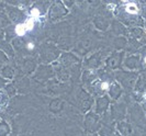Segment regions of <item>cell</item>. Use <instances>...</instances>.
Listing matches in <instances>:
<instances>
[{"mask_svg": "<svg viewBox=\"0 0 146 136\" xmlns=\"http://www.w3.org/2000/svg\"><path fill=\"white\" fill-rule=\"evenodd\" d=\"M114 79L117 82L121 85V87L124 90L131 91L136 85V81L139 79V72L119 69V70L114 72Z\"/></svg>", "mask_w": 146, "mask_h": 136, "instance_id": "1", "label": "cell"}, {"mask_svg": "<svg viewBox=\"0 0 146 136\" xmlns=\"http://www.w3.org/2000/svg\"><path fill=\"white\" fill-rule=\"evenodd\" d=\"M60 56V50L52 44H44L41 47V54H40V62L43 65H47L48 63H53Z\"/></svg>", "mask_w": 146, "mask_h": 136, "instance_id": "2", "label": "cell"}, {"mask_svg": "<svg viewBox=\"0 0 146 136\" xmlns=\"http://www.w3.org/2000/svg\"><path fill=\"white\" fill-rule=\"evenodd\" d=\"M85 129L89 134H95L99 132V129L102 127V120L100 115H98L96 112H88L85 116L84 121Z\"/></svg>", "mask_w": 146, "mask_h": 136, "instance_id": "3", "label": "cell"}, {"mask_svg": "<svg viewBox=\"0 0 146 136\" xmlns=\"http://www.w3.org/2000/svg\"><path fill=\"white\" fill-rule=\"evenodd\" d=\"M125 58V52L124 50H120V52H113L112 54H110L108 57L106 58L104 64L106 67L109 68L111 70H119L121 68V66L123 65Z\"/></svg>", "mask_w": 146, "mask_h": 136, "instance_id": "4", "label": "cell"}, {"mask_svg": "<svg viewBox=\"0 0 146 136\" xmlns=\"http://www.w3.org/2000/svg\"><path fill=\"white\" fill-rule=\"evenodd\" d=\"M68 13V9L65 7L64 2H54L48 9V19L51 22H56L63 19Z\"/></svg>", "mask_w": 146, "mask_h": 136, "instance_id": "5", "label": "cell"}, {"mask_svg": "<svg viewBox=\"0 0 146 136\" xmlns=\"http://www.w3.org/2000/svg\"><path fill=\"white\" fill-rule=\"evenodd\" d=\"M6 13L8 18L10 19V21L15 23V25L22 24L27 21V15L22 11L21 9L15 7V6H6Z\"/></svg>", "mask_w": 146, "mask_h": 136, "instance_id": "6", "label": "cell"}, {"mask_svg": "<svg viewBox=\"0 0 146 136\" xmlns=\"http://www.w3.org/2000/svg\"><path fill=\"white\" fill-rule=\"evenodd\" d=\"M110 115L112 121H123L126 116V105L124 102H113L110 107Z\"/></svg>", "mask_w": 146, "mask_h": 136, "instance_id": "7", "label": "cell"}, {"mask_svg": "<svg viewBox=\"0 0 146 136\" xmlns=\"http://www.w3.org/2000/svg\"><path fill=\"white\" fill-rule=\"evenodd\" d=\"M54 74L55 72L52 65H40L33 75V78L37 81H46L53 78Z\"/></svg>", "mask_w": 146, "mask_h": 136, "instance_id": "8", "label": "cell"}, {"mask_svg": "<svg viewBox=\"0 0 146 136\" xmlns=\"http://www.w3.org/2000/svg\"><path fill=\"white\" fill-rule=\"evenodd\" d=\"M123 66L130 72H136L142 67V57L139 54H130L125 56Z\"/></svg>", "mask_w": 146, "mask_h": 136, "instance_id": "9", "label": "cell"}, {"mask_svg": "<svg viewBox=\"0 0 146 136\" xmlns=\"http://www.w3.org/2000/svg\"><path fill=\"white\" fill-rule=\"evenodd\" d=\"M103 60H106V58L103 56V52H97L94 53L92 55H90L85 60V66L87 69H99L100 66L102 65Z\"/></svg>", "mask_w": 146, "mask_h": 136, "instance_id": "10", "label": "cell"}, {"mask_svg": "<svg viewBox=\"0 0 146 136\" xmlns=\"http://www.w3.org/2000/svg\"><path fill=\"white\" fill-rule=\"evenodd\" d=\"M111 107V99L109 98V96H101L98 97L96 99L95 102V112L98 115H103L106 114Z\"/></svg>", "mask_w": 146, "mask_h": 136, "instance_id": "11", "label": "cell"}, {"mask_svg": "<svg viewBox=\"0 0 146 136\" xmlns=\"http://www.w3.org/2000/svg\"><path fill=\"white\" fill-rule=\"evenodd\" d=\"M79 62H80L79 57L76 56L73 53H70V52H64V53H62L58 58L59 64L62 65L63 67H65V68H68V69L70 67L75 66V65H77Z\"/></svg>", "mask_w": 146, "mask_h": 136, "instance_id": "12", "label": "cell"}, {"mask_svg": "<svg viewBox=\"0 0 146 136\" xmlns=\"http://www.w3.org/2000/svg\"><path fill=\"white\" fill-rule=\"evenodd\" d=\"M122 94H123V88L121 87V85L117 82L115 80L112 81L109 87V90H108V96L111 99V101H113V102L119 101L121 99Z\"/></svg>", "mask_w": 146, "mask_h": 136, "instance_id": "13", "label": "cell"}, {"mask_svg": "<svg viewBox=\"0 0 146 136\" xmlns=\"http://www.w3.org/2000/svg\"><path fill=\"white\" fill-rule=\"evenodd\" d=\"M20 68L21 72L24 75H31L34 74L36 70V62L31 57H25L22 59V62L20 63Z\"/></svg>", "mask_w": 146, "mask_h": 136, "instance_id": "14", "label": "cell"}, {"mask_svg": "<svg viewBox=\"0 0 146 136\" xmlns=\"http://www.w3.org/2000/svg\"><path fill=\"white\" fill-rule=\"evenodd\" d=\"M53 68H54V72L56 74V77H57V79H58L59 81H62V82H67V81L70 79L69 69L63 67L58 62L53 64Z\"/></svg>", "mask_w": 146, "mask_h": 136, "instance_id": "15", "label": "cell"}, {"mask_svg": "<svg viewBox=\"0 0 146 136\" xmlns=\"http://www.w3.org/2000/svg\"><path fill=\"white\" fill-rule=\"evenodd\" d=\"M48 6H50V2H36V3H34L30 10V15L33 19L41 18L47 11Z\"/></svg>", "mask_w": 146, "mask_h": 136, "instance_id": "16", "label": "cell"}, {"mask_svg": "<svg viewBox=\"0 0 146 136\" xmlns=\"http://www.w3.org/2000/svg\"><path fill=\"white\" fill-rule=\"evenodd\" d=\"M78 99H79V103H80V105H81V110H82L84 112H87V111H89V110L91 109V105H92V103H94V100H92L91 96L88 92H85V91L80 92Z\"/></svg>", "mask_w": 146, "mask_h": 136, "instance_id": "17", "label": "cell"}, {"mask_svg": "<svg viewBox=\"0 0 146 136\" xmlns=\"http://www.w3.org/2000/svg\"><path fill=\"white\" fill-rule=\"evenodd\" d=\"M110 27H111L112 33L117 36H125L126 34H129V31L126 30L125 25L120 20H113Z\"/></svg>", "mask_w": 146, "mask_h": 136, "instance_id": "18", "label": "cell"}, {"mask_svg": "<svg viewBox=\"0 0 146 136\" xmlns=\"http://www.w3.org/2000/svg\"><path fill=\"white\" fill-rule=\"evenodd\" d=\"M97 79H98V74L94 72L90 69H86L85 72H82V75H81V80L87 86V88L89 86H91Z\"/></svg>", "mask_w": 146, "mask_h": 136, "instance_id": "19", "label": "cell"}, {"mask_svg": "<svg viewBox=\"0 0 146 136\" xmlns=\"http://www.w3.org/2000/svg\"><path fill=\"white\" fill-rule=\"evenodd\" d=\"M117 132L122 136H131L132 135V125L126 121L117 122Z\"/></svg>", "mask_w": 146, "mask_h": 136, "instance_id": "20", "label": "cell"}, {"mask_svg": "<svg viewBox=\"0 0 146 136\" xmlns=\"http://www.w3.org/2000/svg\"><path fill=\"white\" fill-rule=\"evenodd\" d=\"M94 24L99 31H107L110 28L111 23L108 21L107 18H104L102 15H97L94 18Z\"/></svg>", "mask_w": 146, "mask_h": 136, "instance_id": "21", "label": "cell"}, {"mask_svg": "<svg viewBox=\"0 0 146 136\" xmlns=\"http://www.w3.org/2000/svg\"><path fill=\"white\" fill-rule=\"evenodd\" d=\"M129 34L131 35V38H134L139 41V43H143V38H145L146 33L142 28H132L129 31Z\"/></svg>", "mask_w": 146, "mask_h": 136, "instance_id": "22", "label": "cell"}, {"mask_svg": "<svg viewBox=\"0 0 146 136\" xmlns=\"http://www.w3.org/2000/svg\"><path fill=\"white\" fill-rule=\"evenodd\" d=\"M127 44H129V41H127V38H126L125 36H117V37L113 40V42H112L113 47H114L117 52L123 50L125 47H127Z\"/></svg>", "mask_w": 146, "mask_h": 136, "instance_id": "23", "label": "cell"}, {"mask_svg": "<svg viewBox=\"0 0 146 136\" xmlns=\"http://www.w3.org/2000/svg\"><path fill=\"white\" fill-rule=\"evenodd\" d=\"M0 75H1L2 78L7 79V80H11V79L15 78V68L11 67V66H9V65H6V66L1 67V69H0Z\"/></svg>", "mask_w": 146, "mask_h": 136, "instance_id": "24", "label": "cell"}, {"mask_svg": "<svg viewBox=\"0 0 146 136\" xmlns=\"http://www.w3.org/2000/svg\"><path fill=\"white\" fill-rule=\"evenodd\" d=\"M114 124L112 125V124H110V123H106V124H103L102 127L99 129V132H98V135L99 136H114L115 134V129H114Z\"/></svg>", "mask_w": 146, "mask_h": 136, "instance_id": "25", "label": "cell"}, {"mask_svg": "<svg viewBox=\"0 0 146 136\" xmlns=\"http://www.w3.org/2000/svg\"><path fill=\"white\" fill-rule=\"evenodd\" d=\"M0 50L3 52L8 57H15V50L12 44H10L7 41H1L0 42Z\"/></svg>", "mask_w": 146, "mask_h": 136, "instance_id": "26", "label": "cell"}, {"mask_svg": "<svg viewBox=\"0 0 146 136\" xmlns=\"http://www.w3.org/2000/svg\"><path fill=\"white\" fill-rule=\"evenodd\" d=\"M18 92H27V90L30 88V81L28 78L22 77L18 80V84H15Z\"/></svg>", "mask_w": 146, "mask_h": 136, "instance_id": "27", "label": "cell"}, {"mask_svg": "<svg viewBox=\"0 0 146 136\" xmlns=\"http://www.w3.org/2000/svg\"><path fill=\"white\" fill-rule=\"evenodd\" d=\"M11 132L10 125L6 121H0V136H9Z\"/></svg>", "mask_w": 146, "mask_h": 136, "instance_id": "28", "label": "cell"}, {"mask_svg": "<svg viewBox=\"0 0 146 136\" xmlns=\"http://www.w3.org/2000/svg\"><path fill=\"white\" fill-rule=\"evenodd\" d=\"M10 24V19L8 18V15L6 12H0V29L2 28H9Z\"/></svg>", "mask_w": 146, "mask_h": 136, "instance_id": "29", "label": "cell"}, {"mask_svg": "<svg viewBox=\"0 0 146 136\" xmlns=\"http://www.w3.org/2000/svg\"><path fill=\"white\" fill-rule=\"evenodd\" d=\"M62 105H63V101L60 99H55L51 102L50 104V109L53 112H57L59 110H62Z\"/></svg>", "mask_w": 146, "mask_h": 136, "instance_id": "30", "label": "cell"}, {"mask_svg": "<svg viewBox=\"0 0 146 136\" xmlns=\"http://www.w3.org/2000/svg\"><path fill=\"white\" fill-rule=\"evenodd\" d=\"M72 46V38L70 37H63L59 41V48H69Z\"/></svg>", "mask_w": 146, "mask_h": 136, "instance_id": "31", "label": "cell"}, {"mask_svg": "<svg viewBox=\"0 0 146 136\" xmlns=\"http://www.w3.org/2000/svg\"><path fill=\"white\" fill-rule=\"evenodd\" d=\"M8 102H9V96L7 94V92L0 91V107H1V109L6 107L8 104Z\"/></svg>", "mask_w": 146, "mask_h": 136, "instance_id": "32", "label": "cell"}, {"mask_svg": "<svg viewBox=\"0 0 146 136\" xmlns=\"http://www.w3.org/2000/svg\"><path fill=\"white\" fill-rule=\"evenodd\" d=\"M6 92H7V94L9 97H13L15 93L18 92L15 85H13V84H8L7 86H6Z\"/></svg>", "mask_w": 146, "mask_h": 136, "instance_id": "33", "label": "cell"}, {"mask_svg": "<svg viewBox=\"0 0 146 136\" xmlns=\"http://www.w3.org/2000/svg\"><path fill=\"white\" fill-rule=\"evenodd\" d=\"M8 60H9V57H8L3 52H1V50H0V66H1V65L7 64Z\"/></svg>", "mask_w": 146, "mask_h": 136, "instance_id": "34", "label": "cell"}, {"mask_svg": "<svg viewBox=\"0 0 146 136\" xmlns=\"http://www.w3.org/2000/svg\"><path fill=\"white\" fill-rule=\"evenodd\" d=\"M64 5L66 8H72L74 6V1H64Z\"/></svg>", "mask_w": 146, "mask_h": 136, "instance_id": "35", "label": "cell"}, {"mask_svg": "<svg viewBox=\"0 0 146 136\" xmlns=\"http://www.w3.org/2000/svg\"><path fill=\"white\" fill-rule=\"evenodd\" d=\"M5 8H6V5H5L3 2H1V1H0V12H2V10H3Z\"/></svg>", "mask_w": 146, "mask_h": 136, "instance_id": "36", "label": "cell"}, {"mask_svg": "<svg viewBox=\"0 0 146 136\" xmlns=\"http://www.w3.org/2000/svg\"><path fill=\"white\" fill-rule=\"evenodd\" d=\"M3 36H5V32H3V31H1V30H0V42H1V38H2V37H3Z\"/></svg>", "mask_w": 146, "mask_h": 136, "instance_id": "37", "label": "cell"}, {"mask_svg": "<svg viewBox=\"0 0 146 136\" xmlns=\"http://www.w3.org/2000/svg\"><path fill=\"white\" fill-rule=\"evenodd\" d=\"M88 136H99V135H98V133H95V134H89Z\"/></svg>", "mask_w": 146, "mask_h": 136, "instance_id": "38", "label": "cell"}, {"mask_svg": "<svg viewBox=\"0 0 146 136\" xmlns=\"http://www.w3.org/2000/svg\"><path fill=\"white\" fill-rule=\"evenodd\" d=\"M80 136H88V135H80Z\"/></svg>", "mask_w": 146, "mask_h": 136, "instance_id": "39", "label": "cell"}]
</instances>
